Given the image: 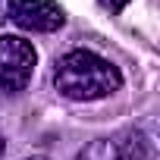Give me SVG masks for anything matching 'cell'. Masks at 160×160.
<instances>
[{
  "label": "cell",
  "instance_id": "1",
  "mask_svg": "<svg viewBox=\"0 0 160 160\" xmlns=\"http://www.w3.org/2000/svg\"><path fill=\"white\" fill-rule=\"evenodd\" d=\"M119 85H122L119 69L94 50H69L66 57H60L53 69V88L66 101L78 104L110 98L113 91H119Z\"/></svg>",
  "mask_w": 160,
  "mask_h": 160
},
{
  "label": "cell",
  "instance_id": "7",
  "mask_svg": "<svg viewBox=\"0 0 160 160\" xmlns=\"http://www.w3.org/2000/svg\"><path fill=\"white\" fill-rule=\"evenodd\" d=\"M3 148H7V141H3V135H0V157H3Z\"/></svg>",
  "mask_w": 160,
  "mask_h": 160
},
{
  "label": "cell",
  "instance_id": "6",
  "mask_svg": "<svg viewBox=\"0 0 160 160\" xmlns=\"http://www.w3.org/2000/svg\"><path fill=\"white\" fill-rule=\"evenodd\" d=\"M126 3H129V0H104V7H107L110 13H122V10H126Z\"/></svg>",
  "mask_w": 160,
  "mask_h": 160
},
{
  "label": "cell",
  "instance_id": "5",
  "mask_svg": "<svg viewBox=\"0 0 160 160\" xmlns=\"http://www.w3.org/2000/svg\"><path fill=\"white\" fill-rule=\"evenodd\" d=\"M13 16V0H0V25Z\"/></svg>",
  "mask_w": 160,
  "mask_h": 160
},
{
  "label": "cell",
  "instance_id": "4",
  "mask_svg": "<svg viewBox=\"0 0 160 160\" xmlns=\"http://www.w3.org/2000/svg\"><path fill=\"white\" fill-rule=\"evenodd\" d=\"M13 22L25 32H57L66 22V16L57 0H16Z\"/></svg>",
  "mask_w": 160,
  "mask_h": 160
},
{
  "label": "cell",
  "instance_id": "8",
  "mask_svg": "<svg viewBox=\"0 0 160 160\" xmlns=\"http://www.w3.org/2000/svg\"><path fill=\"white\" fill-rule=\"evenodd\" d=\"M25 160H47V157H25Z\"/></svg>",
  "mask_w": 160,
  "mask_h": 160
},
{
  "label": "cell",
  "instance_id": "2",
  "mask_svg": "<svg viewBox=\"0 0 160 160\" xmlns=\"http://www.w3.org/2000/svg\"><path fill=\"white\" fill-rule=\"evenodd\" d=\"M38 53L32 41L19 35H0V91L16 94L28 85V78L35 72Z\"/></svg>",
  "mask_w": 160,
  "mask_h": 160
},
{
  "label": "cell",
  "instance_id": "3",
  "mask_svg": "<svg viewBox=\"0 0 160 160\" xmlns=\"http://www.w3.org/2000/svg\"><path fill=\"white\" fill-rule=\"evenodd\" d=\"M75 160H148V138L141 132L94 138L75 154Z\"/></svg>",
  "mask_w": 160,
  "mask_h": 160
}]
</instances>
